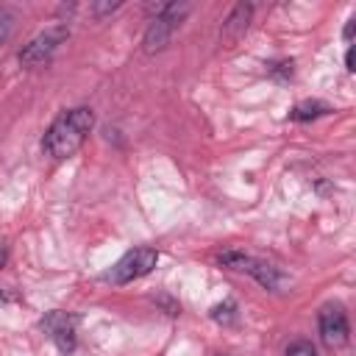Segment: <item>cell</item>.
Listing matches in <instances>:
<instances>
[{
    "label": "cell",
    "instance_id": "8",
    "mask_svg": "<svg viewBox=\"0 0 356 356\" xmlns=\"http://www.w3.org/2000/svg\"><path fill=\"white\" fill-rule=\"evenodd\" d=\"M250 17H253V6H250V3H236V6L231 8V14L225 17V22H222V39H225V42L239 39V36L248 31Z\"/></svg>",
    "mask_w": 356,
    "mask_h": 356
},
{
    "label": "cell",
    "instance_id": "15",
    "mask_svg": "<svg viewBox=\"0 0 356 356\" xmlns=\"http://www.w3.org/2000/svg\"><path fill=\"white\" fill-rule=\"evenodd\" d=\"M345 70L353 72V44H348V53H345Z\"/></svg>",
    "mask_w": 356,
    "mask_h": 356
},
{
    "label": "cell",
    "instance_id": "7",
    "mask_svg": "<svg viewBox=\"0 0 356 356\" xmlns=\"http://www.w3.org/2000/svg\"><path fill=\"white\" fill-rule=\"evenodd\" d=\"M42 328L56 342V348L61 353H72L75 350V317L72 314H67V312H47L42 317Z\"/></svg>",
    "mask_w": 356,
    "mask_h": 356
},
{
    "label": "cell",
    "instance_id": "14",
    "mask_svg": "<svg viewBox=\"0 0 356 356\" xmlns=\"http://www.w3.org/2000/svg\"><path fill=\"white\" fill-rule=\"evenodd\" d=\"M117 8H120V0H117V3H95V6H92V11H95L97 17H100V14H111V11H117Z\"/></svg>",
    "mask_w": 356,
    "mask_h": 356
},
{
    "label": "cell",
    "instance_id": "2",
    "mask_svg": "<svg viewBox=\"0 0 356 356\" xmlns=\"http://www.w3.org/2000/svg\"><path fill=\"white\" fill-rule=\"evenodd\" d=\"M189 8H192L189 3L167 0L164 11H161L159 17H150V22H147V31H145V36H142L145 53H159V50H164V47L170 44V39L175 36V31L181 28V22H184V17L189 14Z\"/></svg>",
    "mask_w": 356,
    "mask_h": 356
},
{
    "label": "cell",
    "instance_id": "13",
    "mask_svg": "<svg viewBox=\"0 0 356 356\" xmlns=\"http://www.w3.org/2000/svg\"><path fill=\"white\" fill-rule=\"evenodd\" d=\"M270 75H275V78H292V61H275V64H270Z\"/></svg>",
    "mask_w": 356,
    "mask_h": 356
},
{
    "label": "cell",
    "instance_id": "5",
    "mask_svg": "<svg viewBox=\"0 0 356 356\" xmlns=\"http://www.w3.org/2000/svg\"><path fill=\"white\" fill-rule=\"evenodd\" d=\"M217 261H220L222 267L242 270V273L253 275V278H256L261 286H267V289H278V284H281L278 267H273V264H267V261H259V259H250V256L242 253V250H228V253H222Z\"/></svg>",
    "mask_w": 356,
    "mask_h": 356
},
{
    "label": "cell",
    "instance_id": "19",
    "mask_svg": "<svg viewBox=\"0 0 356 356\" xmlns=\"http://www.w3.org/2000/svg\"><path fill=\"white\" fill-rule=\"evenodd\" d=\"M217 356H225V353H217Z\"/></svg>",
    "mask_w": 356,
    "mask_h": 356
},
{
    "label": "cell",
    "instance_id": "4",
    "mask_svg": "<svg viewBox=\"0 0 356 356\" xmlns=\"http://www.w3.org/2000/svg\"><path fill=\"white\" fill-rule=\"evenodd\" d=\"M156 261H159V253H156L153 248H134V250H128V253L106 273V281H111V284H117V286L131 284V281L147 275V273L156 267Z\"/></svg>",
    "mask_w": 356,
    "mask_h": 356
},
{
    "label": "cell",
    "instance_id": "1",
    "mask_svg": "<svg viewBox=\"0 0 356 356\" xmlns=\"http://www.w3.org/2000/svg\"><path fill=\"white\" fill-rule=\"evenodd\" d=\"M92 125H95L92 108L78 106V108L64 111V114L47 128V134H44V142H42L44 153L53 156V159H67V156H72V153L83 145V139L89 136Z\"/></svg>",
    "mask_w": 356,
    "mask_h": 356
},
{
    "label": "cell",
    "instance_id": "16",
    "mask_svg": "<svg viewBox=\"0 0 356 356\" xmlns=\"http://www.w3.org/2000/svg\"><path fill=\"white\" fill-rule=\"evenodd\" d=\"M353 25H356V19H348V25H345V42L353 39Z\"/></svg>",
    "mask_w": 356,
    "mask_h": 356
},
{
    "label": "cell",
    "instance_id": "17",
    "mask_svg": "<svg viewBox=\"0 0 356 356\" xmlns=\"http://www.w3.org/2000/svg\"><path fill=\"white\" fill-rule=\"evenodd\" d=\"M6 261H8V248H6L3 242H0V270L6 267Z\"/></svg>",
    "mask_w": 356,
    "mask_h": 356
},
{
    "label": "cell",
    "instance_id": "6",
    "mask_svg": "<svg viewBox=\"0 0 356 356\" xmlns=\"http://www.w3.org/2000/svg\"><path fill=\"white\" fill-rule=\"evenodd\" d=\"M317 328H320V339L325 348H342L348 342L350 325H348V314L339 303H325L317 314Z\"/></svg>",
    "mask_w": 356,
    "mask_h": 356
},
{
    "label": "cell",
    "instance_id": "11",
    "mask_svg": "<svg viewBox=\"0 0 356 356\" xmlns=\"http://www.w3.org/2000/svg\"><path fill=\"white\" fill-rule=\"evenodd\" d=\"M286 356H317V350H314V345L309 339H295L286 348Z\"/></svg>",
    "mask_w": 356,
    "mask_h": 356
},
{
    "label": "cell",
    "instance_id": "12",
    "mask_svg": "<svg viewBox=\"0 0 356 356\" xmlns=\"http://www.w3.org/2000/svg\"><path fill=\"white\" fill-rule=\"evenodd\" d=\"M11 33H14V14L0 11V44H6Z\"/></svg>",
    "mask_w": 356,
    "mask_h": 356
},
{
    "label": "cell",
    "instance_id": "9",
    "mask_svg": "<svg viewBox=\"0 0 356 356\" xmlns=\"http://www.w3.org/2000/svg\"><path fill=\"white\" fill-rule=\"evenodd\" d=\"M328 111H331V106L323 103V100H300V103L289 111V120H295V122H309V120H317V117H323V114H328Z\"/></svg>",
    "mask_w": 356,
    "mask_h": 356
},
{
    "label": "cell",
    "instance_id": "18",
    "mask_svg": "<svg viewBox=\"0 0 356 356\" xmlns=\"http://www.w3.org/2000/svg\"><path fill=\"white\" fill-rule=\"evenodd\" d=\"M11 300H17V295H11V292L0 289V303H11Z\"/></svg>",
    "mask_w": 356,
    "mask_h": 356
},
{
    "label": "cell",
    "instance_id": "3",
    "mask_svg": "<svg viewBox=\"0 0 356 356\" xmlns=\"http://www.w3.org/2000/svg\"><path fill=\"white\" fill-rule=\"evenodd\" d=\"M67 36H70L67 25H53V28L36 33V36L19 50V64H22V67H31V70H33V67H44V64L56 56V50L61 47V42H67Z\"/></svg>",
    "mask_w": 356,
    "mask_h": 356
},
{
    "label": "cell",
    "instance_id": "10",
    "mask_svg": "<svg viewBox=\"0 0 356 356\" xmlns=\"http://www.w3.org/2000/svg\"><path fill=\"white\" fill-rule=\"evenodd\" d=\"M234 317H236V306H234V300H225V303H220V306L211 309V320H217V323H231Z\"/></svg>",
    "mask_w": 356,
    "mask_h": 356
}]
</instances>
